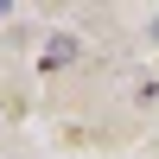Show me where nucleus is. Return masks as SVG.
Returning a JSON list of instances; mask_svg holds the SVG:
<instances>
[{
    "label": "nucleus",
    "instance_id": "1",
    "mask_svg": "<svg viewBox=\"0 0 159 159\" xmlns=\"http://www.w3.org/2000/svg\"><path fill=\"white\" fill-rule=\"evenodd\" d=\"M76 57V38L70 32H64V38H51V51H45V64H51V70H57V64H70Z\"/></svg>",
    "mask_w": 159,
    "mask_h": 159
},
{
    "label": "nucleus",
    "instance_id": "2",
    "mask_svg": "<svg viewBox=\"0 0 159 159\" xmlns=\"http://www.w3.org/2000/svg\"><path fill=\"white\" fill-rule=\"evenodd\" d=\"M153 45H159V19H153Z\"/></svg>",
    "mask_w": 159,
    "mask_h": 159
}]
</instances>
